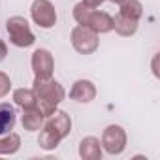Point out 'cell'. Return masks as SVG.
Here are the masks:
<instances>
[{"label":"cell","instance_id":"6da1fadb","mask_svg":"<svg viewBox=\"0 0 160 160\" xmlns=\"http://www.w3.org/2000/svg\"><path fill=\"white\" fill-rule=\"evenodd\" d=\"M72 130V119L66 111H53L45 124L42 126V132H40V138H38V143L42 149L45 151H51V149H57L58 143L70 134Z\"/></svg>","mask_w":160,"mask_h":160},{"label":"cell","instance_id":"7a4b0ae2","mask_svg":"<svg viewBox=\"0 0 160 160\" xmlns=\"http://www.w3.org/2000/svg\"><path fill=\"white\" fill-rule=\"evenodd\" d=\"M34 94H36V108L43 113V117L47 119L55 109L57 106L64 100L66 92L62 89V85L58 81H53L51 77L47 79H38L34 81Z\"/></svg>","mask_w":160,"mask_h":160},{"label":"cell","instance_id":"3957f363","mask_svg":"<svg viewBox=\"0 0 160 160\" xmlns=\"http://www.w3.org/2000/svg\"><path fill=\"white\" fill-rule=\"evenodd\" d=\"M73 17L75 21L81 25L91 28L92 32H109L113 28V17L106 12H98L96 8H87L83 4H75L73 6Z\"/></svg>","mask_w":160,"mask_h":160},{"label":"cell","instance_id":"277c9868","mask_svg":"<svg viewBox=\"0 0 160 160\" xmlns=\"http://www.w3.org/2000/svg\"><path fill=\"white\" fill-rule=\"evenodd\" d=\"M6 30L10 34V42L17 47H30L36 42V38H34L25 17H19V15L10 17L6 23Z\"/></svg>","mask_w":160,"mask_h":160},{"label":"cell","instance_id":"5b68a950","mask_svg":"<svg viewBox=\"0 0 160 160\" xmlns=\"http://www.w3.org/2000/svg\"><path fill=\"white\" fill-rule=\"evenodd\" d=\"M72 45L77 53L81 55H91L98 49V36L87 27H75L72 30Z\"/></svg>","mask_w":160,"mask_h":160},{"label":"cell","instance_id":"8992f818","mask_svg":"<svg viewBox=\"0 0 160 160\" xmlns=\"http://www.w3.org/2000/svg\"><path fill=\"white\" fill-rule=\"evenodd\" d=\"M102 147L109 154H121L126 147V132L119 124H109L102 134Z\"/></svg>","mask_w":160,"mask_h":160},{"label":"cell","instance_id":"52a82bcc","mask_svg":"<svg viewBox=\"0 0 160 160\" xmlns=\"http://www.w3.org/2000/svg\"><path fill=\"white\" fill-rule=\"evenodd\" d=\"M30 13H32L34 23L42 28H51L57 23V13H55V8L49 0H34Z\"/></svg>","mask_w":160,"mask_h":160},{"label":"cell","instance_id":"ba28073f","mask_svg":"<svg viewBox=\"0 0 160 160\" xmlns=\"http://www.w3.org/2000/svg\"><path fill=\"white\" fill-rule=\"evenodd\" d=\"M53 68H55L53 55L47 49H36L32 53V70H34V73H36L38 79L51 77L53 75Z\"/></svg>","mask_w":160,"mask_h":160},{"label":"cell","instance_id":"9c48e42d","mask_svg":"<svg viewBox=\"0 0 160 160\" xmlns=\"http://www.w3.org/2000/svg\"><path fill=\"white\" fill-rule=\"evenodd\" d=\"M94 96H96V87L89 79H79V81H75L72 91H70V98L75 100V102H81V104L92 102Z\"/></svg>","mask_w":160,"mask_h":160},{"label":"cell","instance_id":"30bf717a","mask_svg":"<svg viewBox=\"0 0 160 160\" xmlns=\"http://www.w3.org/2000/svg\"><path fill=\"white\" fill-rule=\"evenodd\" d=\"M79 156L83 160H100L102 158V143L96 138H85L79 143Z\"/></svg>","mask_w":160,"mask_h":160},{"label":"cell","instance_id":"8fae6325","mask_svg":"<svg viewBox=\"0 0 160 160\" xmlns=\"http://www.w3.org/2000/svg\"><path fill=\"white\" fill-rule=\"evenodd\" d=\"M43 121H45V117H43V113H42L36 106L25 109V113H23V128L28 130V132H38V130H42Z\"/></svg>","mask_w":160,"mask_h":160},{"label":"cell","instance_id":"7c38bea8","mask_svg":"<svg viewBox=\"0 0 160 160\" xmlns=\"http://www.w3.org/2000/svg\"><path fill=\"white\" fill-rule=\"evenodd\" d=\"M15 126V109L10 104L0 102V136L12 132Z\"/></svg>","mask_w":160,"mask_h":160},{"label":"cell","instance_id":"4fadbf2b","mask_svg":"<svg viewBox=\"0 0 160 160\" xmlns=\"http://www.w3.org/2000/svg\"><path fill=\"white\" fill-rule=\"evenodd\" d=\"M113 28H115V32H119L121 36H132V34H136V30H138V21L128 19V17H124V15L119 13V15L113 19Z\"/></svg>","mask_w":160,"mask_h":160},{"label":"cell","instance_id":"5bb4252c","mask_svg":"<svg viewBox=\"0 0 160 160\" xmlns=\"http://www.w3.org/2000/svg\"><path fill=\"white\" fill-rule=\"evenodd\" d=\"M21 147V138L15 132H8L4 138H0V154H13Z\"/></svg>","mask_w":160,"mask_h":160},{"label":"cell","instance_id":"9a60e30c","mask_svg":"<svg viewBox=\"0 0 160 160\" xmlns=\"http://www.w3.org/2000/svg\"><path fill=\"white\" fill-rule=\"evenodd\" d=\"M119 13L124 15V17H128V19L138 21L143 15V8H141V4L138 2V0H124V2H121Z\"/></svg>","mask_w":160,"mask_h":160},{"label":"cell","instance_id":"2e32d148","mask_svg":"<svg viewBox=\"0 0 160 160\" xmlns=\"http://www.w3.org/2000/svg\"><path fill=\"white\" fill-rule=\"evenodd\" d=\"M13 100L17 106H21L23 109H28V108H34L36 106V94L34 91L30 89H17L13 92Z\"/></svg>","mask_w":160,"mask_h":160},{"label":"cell","instance_id":"e0dca14e","mask_svg":"<svg viewBox=\"0 0 160 160\" xmlns=\"http://www.w3.org/2000/svg\"><path fill=\"white\" fill-rule=\"evenodd\" d=\"M12 89V81H10V77L4 73V72H0V98H4Z\"/></svg>","mask_w":160,"mask_h":160},{"label":"cell","instance_id":"ac0fdd59","mask_svg":"<svg viewBox=\"0 0 160 160\" xmlns=\"http://www.w3.org/2000/svg\"><path fill=\"white\" fill-rule=\"evenodd\" d=\"M102 2H106V0H83L81 4H83V6H87V8H92V10H94V8H98ZM111 2L121 4V2H124V0H111Z\"/></svg>","mask_w":160,"mask_h":160},{"label":"cell","instance_id":"d6986e66","mask_svg":"<svg viewBox=\"0 0 160 160\" xmlns=\"http://www.w3.org/2000/svg\"><path fill=\"white\" fill-rule=\"evenodd\" d=\"M6 55H8V47H6V43L2 40H0V62L6 58Z\"/></svg>","mask_w":160,"mask_h":160}]
</instances>
